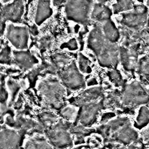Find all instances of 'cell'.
Here are the masks:
<instances>
[{
  "instance_id": "cell-1",
  "label": "cell",
  "mask_w": 149,
  "mask_h": 149,
  "mask_svg": "<svg viewBox=\"0 0 149 149\" xmlns=\"http://www.w3.org/2000/svg\"><path fill=\"white\" fill-rule=\"evenodd\" d=\"M95 132L102 137L105 144L118 143L127 146L139 140V134L126 116H119L101 123Z\"/></svg>"
},
{
  "instance_id": "cell-2",
  "label": "cell",
  "mask_w": 149,
  "mask_h": 149,
  "mask_svg": "<svg viewBox=\"0 0 149 149\" xmlns=\"http://www.w3.org/2000/svg\"><path fill=\"white\" fill-rule=\"evenodd\" d=\"M37 90L44 102L49 108L61 109L64 106L66 88L58 77L51 75L42 79L38 83Z\"/></svg>"
},
{
  "instance_id": "cell-3",
  "label": "cell",
  "mask_w": 149,
  "mask_h": 149,
  "mask_svg": "<svg viewBox=\"0 0 149 149\" xmlns=\"http://www.w3.org/2000/svg\"><path fill=\"white\" fill-rule=\"evenodd\" d=\"M72 122L59 119L46 129V136L51 146L56 149H66L73 145V138L70 129Z\"/></svg>"
},
{
  "instance_id": "cell-4",
  "label": "cell",
  "mask_w": 149,
  "mask_h": 149,
  "mask_svg": "<svg viewBox=\"0 0 149 149\" xmlns=\"http://www.w3.org/2000/svg\"><path fill=\"white\" fill-rule=\"evenodd\" d=\"M121 102L123 108H133L146 104L149 102V92L139 81L133 80L123 87Z\"/></svg>"
},
{
  "instance_id": "cell-5",
  "label": "cell",
  "mask_w": 149,
  "mask_h": 149,
  "mask_svg": "<svg viewBox=\"0 0 149 149\" xmlns=\"http://www.w3.org/2000/svg\"><path fill=\"white\" fill-rule=\"evenodd\" d=\"M57 74L61 83L69 90L75 91L86 87L84 76L79 70L74 60L60 70Z\"/></svg>"
},
{
  "instance_id": "cell-6",
  "label": "cell",
  "mask_w": 149,
  "mask_h": 149,
  "mask_svg": "<svg viewBox=\"0 0 149 149\" xmlns=\"http://www.w3.org/2000/svg\"><path fill=\"white\" fill-rule=\"evenodd\" d=\"M93 3V0H68L65 6L68 18L77 23H87Z\"/></svg>"
},
{
  "instance_id": "cell-7",
  "label": "cell",
  "mask_w": 149,
  "mask_h": 149,
  "mask_svg": "<svg viewBox=\"0 0 149 149\" xmlns=\"http://www.w3.org/2000/svg\"><path fill=\"white\" fill-rule=\"evenodd\" d=\"M102 98L98 101L83 104L79 107L76 119L74 123H79L88 127L94 125L99 113L103 109Z\"/></svg>"
},
{
  "instance_id": "cell-8",
  "label": "cell",
  "mask_w": 149,
  "mask_h": 149,
  "mask_svg": "<svg viewBox=\"0 0 149 149\" xmlns=\"http://www.w3.org/2000/svg\"><path fill=\"white\" fill-rule=\"evenodd\" d=\"M147 13L148 9L146 6L134 5L132 11L123 14L121 23L134 31H139L147 23Z\"/></svg>"
},
{
  "instance_id": "cell-9",
  "label": "cell",
  "mask_w": 149,
  "mask_h": 149,
  "mask_svg": "<svg viewBox=\"0 0 149 149\" xmlns=\"http://www.w3.org/2000/svg\"><path fill=\"white\" fill-rule=\"evenodd\" d=\"M97 61L102 67L115 69L119 62V47L116 43L108 40L95 54Z\"/></svg>"
},
{
  "instance_id": "cell-10",
  "label": "cell",
  "mask_w": 149,
  "mask_h": 149,
  "mask_svg": "<svg viewBox=\"0 0 149 149\" xmlns=\"http://www.w3.org/2000/svg\"><path fill=\"white\" fill-rule=\"evenodd\" d=\"M139 45H122L119 47V59L125 71L133 73L138 62Z\"/></svg>"
},
{
  "instance_id": "cell-11",
  "label": "cell",
  "mask_w": 149,
  "mask_h": 149,
  "mask_svg": "<svg viewBox=\"0 0 149 149\" xmlns=\"http://www.w3.org/2000/svg\"><path fill=\"white\" fill-rule=\"evenodd\" d=\"M104 96V88L101 86H91L82 91L76 96L69 100L72 105L77 107L81 105L94 101H98Z\"/></svg>"
},
{
  "instance_id": "cell-12",
  "label": "cell",
  "mask_w": 149,
  "mask_h": 149,
  "mask_svg": "<svg viewBox=\"0 0 149 149\" xmlns=\"http://www.w3.org/2000/svg\"><path fill=\"white\" fill-rule=\"evenodd\" d=\"M21 136L19 132L12 129L0 131V149H19Z\"/></svg>"
},
{
  "instance_id": "cell-13",
  "label": "cell",
  "mask_w": 149,
  "mask_h": 149,
  "mask_svg": "<svg viewBox=\"0 0 149 149\" xmlns=\"http://www.w3.org/2000/svg\"><path fill=\"white\" fill-rule=\"evenodd\" d=\"M8 38L10 42L17 49H26L27 47V34L24 27L10 29Z\"/></svg>"
},
{
  "instance_id": "cell-14",
  "label": "cell",
  "mask_w": 149,
  "mask_h": 149,
  "mask_svg": "<svg viewBox=\"0 0 149 149\" xmlns=\"http://www.w3.org/2000/svg\"><path fill=\"white\" fill-rule=\"evenodd\" d=\"M107 39L105 38L102 31V29L98 26H96L90 31L87 40V46L94 54H97L103 46Z\"/></svg>"
},
{
  "instance_id": "cell-15",
  "label": "cell",
  "mask_w": 149,
  "mask_h": 149,
  "mask_svg": "<svg viewBox=\"0 0 149 149\" xmlns=\"http://www.w3.org/2000/svg\"><path fill=\"white\" fill-rule=\"evenodd\" d=\"M70 132L73 136V143L76 144L85 143V138L95 132V129L91 127H85L79 123H72Z\"/></svg>"
},
{
  "instance_id": "cell-16",
  "label": "cell",
  "mask_w": 149,
  "mask_h": 149,
  "mask_svg": "<svg viewBox=\"0 0 149 149\" xmlns=\"http://www.w3.org/2000/svg\"><path fill=\"white\" fill-rule=\"evenodd\" d=\"M102 106L104 109H122L121 102V91L118 90L109 92L102 98Z\"/></svg>"
},
{
  "instance_id": "cell-17",
  "label": "cell",
  "mask_w": 149,
  "mask_h": 149,
  "mask_svg": "<svg viewBox=\"0 0 149 149\" xmlns=\"http://www.w3.org/2000/svg\"><path fill=\"white\" fill-rule=\"evenodd\" d=\"M112 15L111 10L102 3H95L91 11V17L100 22H105L110 19Z\"/></svg>"
},
{
  "instance_id": "cell-18",
  "label": "cell",
  "mask_w": 149,
  "mask_h": 149,
  "mask_svg": "<svg viewBox=\"0 0 149 149\" xmlns=\"http://www.w3.org/2000/svg\"><path fill=\"white\" fill-rule=\"evenodd\" d=\"M24 148L25 149H53L47 139L39 134L29 138L25 142Z\"/></svg>"
},
{
  "instance_id": "cell-19",
  "label": "cell",
  "mask_w": 149,
  "mask_h": 149,
  "mask_svg": "<svg viewBox=\"0 0 149 149\" xmlns=\"http://www.w3.org/2000/svg\"><path fill=\"white\" fill-rule=\"evenodd\" d=\"M102 31L105 38L109 42L116 43L119 38V32L115 24L110 19L104 22Z\"/></svg>"
},
{
  "instance_id": "cell-20",
  "label": "cell",
  "mask_w": 149,
  "mask_h": 149,
  "mask_svg": "<svg viewBox=\"0 0 149 149\" xmlns=\"http://www.w3.org/2000/svg\"><path fill=\"white\" fill-rule=\"evenodd\" d=\"M52 14V9L50 8L49 1L48 0H40L36 17V23L40 24Z\"/></svg>"
},
{
  "instance_id": "cell-21",
  "label": "cell",
  "mask_w": 149,
  "mask_h": 149,
  "mask_svg": "<svg viewBox=\"0 0 149 149\" xmlns=\"http://www.w3.org/2000/svg\"><path fill=\"white\" fill-rule=\"evenodd\" d=\"M15 61L23 69H29L36 63L35 59L27 52H17L15 54Z\"/></svg>"
},
{
  "instance_id": "cell-22",
  "label": "cell",
  "mask_w": 149,
  "mask_h": 149,
  "mask_svg": "<svg viewBox=\"0 0 149 149\" xmlns=\"http://www.w3.org/2000/svg\"><path fill=\"white\" fill-rule=\"evenodd\" d=\"M72 61L69 56L63 53H55L53 54L51 58V63L55 68L58 73L60 70L68 65Z\"/></svg>"
},
{
  "instance_id": "cell-23",
  "label": "cell",
  "mask_w": 149,
  "mask_h": 149,
  "mask_svg": "<svg viewBox=\"0 0 149 149\" xmlns=\"http://www.w3.org/2000/svg\"><path fill=\"white\" fill-rule=\"evenodd\" d=\"M149 123V109L144 105L140 107L135 119L134 126L141 129Z\"/></svg>"
},
{
  "instance_id": "cell-24",
  "label": "cell",
  "mask_w": 149,
  "mask_h": 149,
  "mask_svg": "<svg viewBox=\"0 0 149 149\" xmlns=\"http://www.w3.org/2000/svg\"><path fill=\"white\" fill-rule=\"evenodd\" d=\"M40 124L44 129L49 128L59 120L58 117L54 113L50 111H44L38 115Z\"/></svg>"
},
{
  "instance_id": "cell-25",
  "label": "cell",
  "mask_w": 149,
  "mask_h": 149,
  "mask_svg": "<svg viewBox=\"0 0 149 149\" xmlns=\"http://www.w3.org/2000/svg\"><path fill=\"white\" fill-rule=\"evenodd\" d=\"M78 111V107L70 105L67 106H63L60 109V115L65 120L74 123L76 120L77 114Z\"/></svg>"
},
{
  "instance_id": "cell-26",
  "label": "cell",
  "mask_w": 149,
  "mask_h": 149,
  "mask_svg": "<svg viewBox=\"0 0 149 149\" xmlns=\"http://www.w3.org/2000/svg\"><path fill=\"white\" fill-rule=\"evenodd\" d=\"M136 70L143 77L149 76V54L143 56L138 60Z\"/></svg>"
},
{
  "instance_id": "cell-27",
  "label": "cell",
  "mask_w": 149,
  "mask_h": 149,
  "mask_svg": "<svg viewBox=\"0 0 149 149\" xmlns=\"http://www.w3.org/2000/svg\"><path fill=\"white\" fill-rule=\"evenodd\" d=\"M110 82L116 87H121L125 86L124 79L120 72L116 69H111L107 73Z\"/></svg>"
},
{
  "instance_id": "cell-28",
  "label": "cell",
  "mask_w": 149,
  "mask_h": 149,
  "mask_svg": "<svg viewBox=\"0 0 149 149\" xmlns=\"http://www.w3.org/2000/svg\"><path fill=\"white\" fill-rule=\"evenodd\" d=\"M134 5L132 0H116V3L113 5V9L115 13L132 9Z\"/></svg>"
},
{
  "instance_id": "cell-29",
  "label": "cell",
  "mask_w": 149,
  "mask_h": 149,
  "mask_svg": "<svg viewBox=\"0 0 149 149\" xmlns=\"http://www.w3.org/2000/svg\"><path fill=\"white\" fill-rule=\"evenodd\" d=\"M91 65L90 61L81 53L78 55V68L81 73H89Z\"/></svg>"
},
{
  "instance_id": "cell-30",
  "label": "cell",
  "mask_w": 149,
  "mask_h": 149,
  "mask_svg": "<svg viewBox=\"0 0 149 149\" xmlns=\"http://www.w3.org/2000/svg\"><path fill=\"white\" fill-rule=\"evenodd\" d=\"M87 142L88 145L90 148H98L101 147V140L98 139L97 137L94 138V137H88L86 141Z\"/></svg>"
},
{
  "instance_id": "cell-31",
  "label": "cell",
  "mask_w": 149,
  "mask_h": 149,
  "mask_svg": "<svg viewBox=\"0 0 149 149\" xmlns=\"http://www.w3.org/2000/svg\"><path fill=\"white\" fill-rule=\"evenodd\" d=\"M116 116L115 113L112 111L108 112H106L103 113V115L101 116V121L100 122L101 123H104L107 122L108 121H109V120L112 119L113 118H114Z\"/></svg>"
},
{
  "instance_id": "cell-32",
  "label": "cell",
  "mask_w": 149,
  "mask_h": 149,
  "mask_svg": "<svg viewBox=\"0 0 149 149\" xmlns=\"http://www.w3.org/2000/svg\"><path fill=\"white\" fill-rule=\"evenodd\" d=\"M143 141L149 145V127L143 130L141 133Z\"/></svg>"
},
{
  "instance_id": "cell-33",
  "label": "cell",
  "mask_w": 149,
  "mask_h": 149,
  "mask_svg": "<svg viewBox=\"0 0 149 149\" xmlns=\"http://www.w3.org/2000/svg\"><path fill=\"white\" fill-rule=\"evenodd\" d=\"M67 47H68V48L71 50L76 49L77 48V44L76 40L74 39H72L71 40H70L68 43Z\"/></svg>"
},
{
  "instance_id": "cell-34",
  "label": "cell",
  "mask_w": 149,
  "mask_h": 149,
  "mask_svg": "<svg viewBox=\"0 0 149 149\" xmlns=\"http://www.w3.org/2000/svg\"><path fill=\"white\" fill-rule=\"evenodd\" d=\"M7 94L3 88L0 86V102H2L6 99Z\"/></svg>"
},
{
  "instance_id": "cell-35",
  "label": "cell",
  "mask_w": 149,
  "mask_h": 149,
  "mask_svg": "<svg viewBox=\"0 0 149 149\" xmlns=\"http://www.w3.org/2000/svg\"><path fill=\"white\" fill-rule=\"evenodd\" d=\"M97 81L96 80V79L94 77H93L91 79H90L86 83V85H87L88 86H94L97 85Z\"/></svg>"
},
{
  "instance_id": "cell-36",
  "label": "cell",
  "mask_w": 149,
  "mask_h": 149,
  "mask_svg": "<svg viewBox=\"0 0 149 149\" xmlns=\"http://www.w3.org/2000/svg\"><path fill=\"white\" fill-rule=\"evenodd\" d=\"M83 147H84L83 146H79L76 147H74V148H72V149H82Z\"/></svg>"
},
{
  "instance_id": "cell-37",
  "label": "cell",
  "mask_w": 149,
  "mask_h": 149,
  "mask_svg": "<svg viewBox=\"0 0 149 149\" xmlns=\"http://www.w3.org/2000/svg\"><path fill=\"white\" fill-rule=\"evenodd\" d=\"M97 1H98L99 2H100V3H103L104 2H105V1H106L107 0H97Z\"/></svg>"
},
{
  "instance_id": "cell-38",
  "label": "cell",
  "mask_w": 149,
  "mask_h": 149,
  "mask_svg": "<svg viewBox=\"0 0 149 149\" xmlns=\"http://www.w3.org/2000/svg\"><path fill=\"white\" fill-rule=\"evenodd\" d=\"M1 1H2L3 2H8V1H10V0H1Z\"/></svg>"
},
{
  "instance_id": "cell-39",
  "label": "cell",
  "mask_w": 149,
  "mask_h": 149,
  "mask_svg": "<svg viewBox=\"0 0 149 149\" xmlns=\"http://www.w3.org/2000/svg\"><path fill=\"white\" fill-rule=\"evenodd\" d=\"M58 1H59V2H63V1H64L65 0H57Z\"/></svg>"
},
{
  "instance_id": "cell-40",
  "label": "cell",
  "mask_w": 149,
  "mask_h": 149,
  "mask_svg": "<svg viewBox=\"0 0 149 149\" xmlns=\"http://www.w3.org/2000/svg\"><path fill=\"white\" fill-rule=\"evenodd\" d=\"M147 5L149 6V0H147Z\"/></svg>"
},
{
  "instance_id": "cell-41",
  "label": "cell",
  "mask_w": 149,
  "mask_h": 149,
  "mask_svg": "<svg viewBox=\"0 0 149 149\" xmlns=\"http://www.w3.org/2000/svg\"><path fill=\"white\" fill-rule=\"evenodd\" d=\"M148 92H149V89H148Z\"/></svg>"
}]
</instances>
